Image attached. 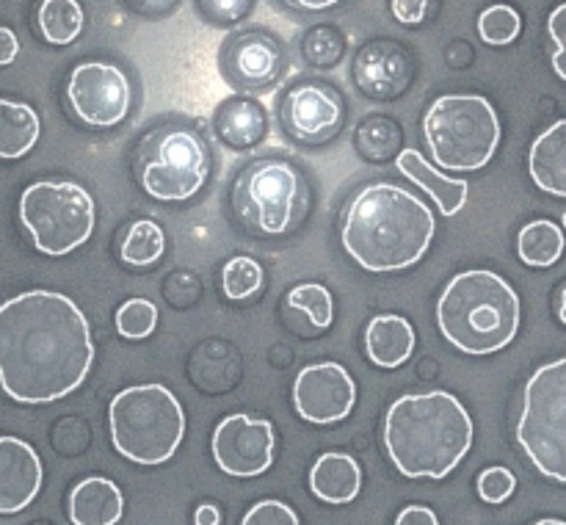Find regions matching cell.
I'll return each instance as SVG.
<instances>
[{"mask_svg":"<svg viewBox=\"0 0 566 525\" xmlns=\"http://www.w3.org/2000/svg\"><path fill=\"white\" fill-rule=\"evenodd\" d=\"M94 348L72 298L31 291L0 304V385L14 401L64 398L86 379Z\"/></svg>","mask_w":566,"mask_h":525,"instance_id":"cell-1","label":"cell"},{"mask_svg":"<svg viewBox=\"0 0 566 525\" xmlns=\"http://www.w3.org/2000/svg\"><path fill=\"white\" fill-rule=\"evenodd\" d=\"M17 53H20V42H17L14 31L0 28V66L11 64V61L17 59Z\"/></svg>","mask_w":566,"mask_h":525,"instance_id":"cell-36","label":"cell"},{"mask_svg":"<svg viewBox=\"0 0 566 525\" xmlns=\"http://www.w3.org/2000/svg\"><path fill=\"white\" fill-rule=\"evenodd\" d=\"M186 431L182 407L164 385H142L111 401V437L122 456L138 464L171 459Z\"/></svg>","mask_w":566,"mask_h":525,"instance_id":"cell-5","label":"cell"},{"mask_svg":"<svg viewBox=\"0 0 566 525\" xmlns=\"http://www.w3.org/2000/svg\"><path fill=\"white\" fill-rule=\"evenodd\" d=\"M531 177L542 191L566 197V119L547 127L531 147Z\"/></svg>","mask_w":566,"mask_h":525,"instance_id":"cell-17","label":"cell"},{"mask_svg":"<svg viewBox=\"0 0 566 525\" xmlns=\"http://www.w3.org/2000/svg\"><path fill=\"white\" fill-rule=\"evenodd\" d=\"M564 252V232L558 230V224H553L551 219L531 221L528 227H523L520 232V258L523 263L536 265V269H545L553 265Z\"/></svg>","mask_w":566,"mask_h":525,"instance_id":"cell-24","label":"cell"},{"mask_svg":"<svg viewBox=\"0 0 566 525\" xmlns=\"http://www.w3.org/2000/svg\"><path fill=\"white\" fill-rule=\"evenodd\" d=\"M514 486H517V481H514V473L506 468H490L481 473L479 479V495L484 497L486 503H503L506 497H512Z\"/></svg>","mask_w":566,"mask_h":525,"instance_id":"cell-31","label":"cell"},{"mask_svg":"<svg viewBox=\"0 0 566 525\" xmlns=\"http://www.w3.org/2000/svg\"><path fill=\"white\" fill-rule=\"evenodd\" d=\"M193 519H197V525H219L221 512L213 503H202V506L197 508V514H193Z\"/></svg>","mask_w":566,"mask_h":525,"instance_id":"cell-37","label":"cell"},{"mask_svg":"<svg viewBox=\"0 0 566 525\" xmlns=\"http://www.w3.org/2000/svg\"><path fill=\"white\" fill-rule=\"evenodd\" d=\"M359 484H363V473L348 453H324L310 473V486L326 503L354 501Z\"/></svg>","mask_w":566,"mask_h":525,"instance_id":"cell-21","label":"cell"},{"mask_svg":"<svg viewBox=\"0 0 566 525\" xmlns=\"http://www.w3.org/2000/svg\"><path fill=\"white\" fill-rule=\"evenodd\" d=\"M396 525H440V519L429 506H407L398 514Z\"/></svg>","mask_w":566,"mask_h":525,"instance_id":"cell-35","label":"cell"},{"mask_svg":"<svg viewBox=\"0 0 566 525\" xmlns=\"http://www.w3.org/2000/svg\"><path fill=\"white\" fill-rule=\"evenodd\" d=\"M42 490V462L28 442L0 437V514L22 512Z\"/></svg>","mask_w":566,"mask_h":525,"instance_id":"cell-14","label":"cell"},{"mask_svg":"<svg viewBox=\"0 0 566 525\" xmlns=\"http://www.w3.org/2000/svg\"><path fill=\"white\" fill-rule=\"evenodd\" d=\"M426 6H429V0H392V14L403 25H415L426 17Z\"/></svg>","mask_w":566,"mask_h":525,"instance_id":"cell-34","label":"cell"},{"mask_svg":"<svg viewBox=\"0 0 566 525\" xmlns=\"http://www.w3.org/2000/svg\"><path fill=\"white\" fill-rule=\"evenodd\" d=\"M155 321H158V309L149 298H130L127 304H122L119 313H116V326L125 337H147L155 329Z\"/></svg>","mask_w":566,"mask_h":525,"instance_id":"cell-30","label":"cell"},{"mask_svg":"<svg viewBox=\"0 0 566 525\" xmlns=\"http://www.w3.org/2000/svg\"><path fill=\"white\" fill-rule=\"evenodd\" d=\"M385 442L407 479H446L473 445V420L451 392H415L390 407Z\"/></svg>","mask_w":566,"mask_h":525,"instance_id":"cell-3","label":"cell"},{"mask_svg":"<svg viewBox=\"0 0 566 525\" xmlns=\"http://www.w3.org/2000/svg\"><path fill=\"white\" fill-rule=\"evenodd\" d=\"M517 440L542 475L566 484V357L531 376Z\"/></svg>","mask_w":566,"mask_h":525,"instance_id":"cell-7","label":"cell"},{"mask_svg":"<svg viewBox=\"0 0 566 525\" xmlns=\"http://www.w3.org/2000/svg\"><path fill=\"white\" fill-rule=\"evenodd\" d=\"M437 321L442 335L462 351H501L520 329V296L492 271H464L442 291Z\"/></svg>","mask_w":566,"mask_h":525,"instance_id":"cell-4","label":"cell"},{"mask_svg":"<svg viewBox=\"0 0 566 525\" xmlns=\"http://www.w3.org/2000/svg\"><path fill=\"white\" fill-rule=\"evenodd\" d=\"M558 315H562V321H564V326H566V287H564V293H562V307H558Z\"/></svg>","mask_w":566,"mask_h":525,"instance_id":"cell-39","label":"cell"},{"mask_svg":"<svg viewBox=\"0 0 566 525\" xmlns=\"http://www.w3.org/2000/svg\"><path fill=\"white\" fill-rule=\"evenodd\" d=\"M125 512V501L114 481L94 479L81 481L70 495V517L75 525H116Z\"/></svg>","mask_w":566,"mask_h":525,"instance_id":"cell-16","label":"cell"},{"mask_svg":"<svg viewBox=\"0 0 566 525\" xmlns=\"http://www.w3.org/2000/svg\"><path fill=\"white\" fill-rule=\"evenodd\" d=\"M296 3H302L304 9H326V6H335L337 0H296Z\"/></svg>","mask_w":566,"mask_h":525,"instance_id":"cell-38","label":"cell"},{"mask_svg":"<svg viewBox=\"0 0 566 525\" xmlns=\"http://www.w3.org/2000/svg\"><path fill=\"white\" fill-rule=\"evenodd\" d=\"M564 224H566V213H564Z\"/></svg>","mask_w":566,"mask_h":525,"instance_id":"cell-41","label":"cell"},{"mask_svg":"<svg viewBox=\"0 0 566 525\" xmlns=\"http://www.w3.org/2000/svg\"><path fill=\"white\" fill-rule=\"evenodd\" d=\"M166 238L155 221L142 219L130 227L125 243H122V260L130 265H153L164 254Z\"/></svg>","mask_w":566,"mask_h":525,"instance_id":"cell-26","label":"cell"},{"mask_svg":"<svg viewBox=\"0 0 566 525\" xmlns=\"http://www.w3.org/2000/svg\"><path fill=\"white\" fill-rule=\"evenodd\" d=\"M235 64L238 77H241V86L247 88H260L265 83L274 81L276 66H280V53L271 42L260 36H243L235 48Z\"/></svg>","mask_w":566,"mask_h":525,"instance_id":"cell-23","label":"cell"},{"mask_svg":"<svg viewBox=\"0 0 566 525\" xmlns=\"http://www.w3.org/2000/svg\"><path fill=\"white\" fill-rule=\"evenodd\" d=\"M293 398H296L298 414L310 423H337L352 412L357 401V387L343 365L321 363L298 374Z\"/></svg>","mask_w":566,"mask_h":525,"instance_id":"cell-13","label":"cell"},{"mask_svg":"<svg viewBox=\"0 0 566 525\" xmlns=\"http://www.w3.org/2000/svg\"><path fill=\"white\" fill-rule=\"evenodd\" d=\"M368 357L379 368H398L415 351V329L401 315H379L365 332Z\"/></svg>","mask_w":566,"mask_h":525,"instance_id":"cell-18","label":"cell"},{"mask_svg":"<svg viewBox=\"0 0 566 525\" xmlns=\"http://www.w3.org/2000/svg\"><path fill=\"white\" fill-rule=\"evenodd\" d=\"M20 219L39 252L59 258L92 235L94 202L75 182H33L20 199Z\"/></svg>","mask_w":566,"mask_h":525,"instance_id":"cell-8","label":"cell"},{"mask_svg":"<svg viewBox=\"0 0 566 525\" xmlns=\"http://www.w3.org/2000/svg\"><path fill=\"white\" fill-rule=\"evenodd\" d=\"M142 182L155 199L177 202L199 191L208 175V153L191 130H164L149 144Z\"/></svg>","mask_w":566,"mask_h":525,"instance_id":"cell-9","label":"cell"},{"mask_svg":"<svg viewBox=\"0 0 566 525\" xmlns=\"http://www.w3.org/2000/svg\"><path fill=\"white\" fill-rule=\"evenodd\" d=\"M536 525H566V523H564V519H539Z\"/></svg>","mask_w":566,"mask_h":525,"instance_id":"cell-40","label":"cell"},{"mask_svg":"<svg viewBox=\"0 0 566 525\" xmlns=\"http://www.w3.org/2000/svg\"><path fill=\"white\" fill-rule=\"evenodd\" d=\"M70 103L75 114L92 127L119 125L130 108V86L119 66L81 64L72 72Z\"/></svg>","mask_w":566,"mask_h":525,"instance_id":"cell-11","label":"cell"},{"mask_svg":"<svg viewBox=\"0 0 566 525\" xmlns=\"http://www.w3.org/2000/svg\"><path fill=\"white\" fill-rule=\"evenodd\" d=\"M241 525H298V517L282 501H263L249 508Z\"/></svg>","mask_w":566,"mask_h":525,"instance_id":"cell-32","label":"cell"},{"mask_svg":"<svg viewBox=\"0 0 566 525\" xmlns=\"http://www.w3.org/2000/svg\"><path fill=\"white\" fill-rule=\"evenodd\" d=\"M287 122L291 130L302 138H321L324 133L335 130L340 122V103L329 88L298 86L287 97Z\"/></svg>","mask_w":566,"mask_h":525,"instance_id":"cell-15","label":"cell"},{"mask_svg":"<svg viewBox=\"0 0 566 525\" xmlns=\"http://www.w3.org/2000/svg\"><path fill=\"white\" fill-rule=\"evenodd\" d=\"M265 111L252 99H230L216 111V130L227 147L249 153L265 136Z\"/></svg>","mask_w":566,"mask_h":525,"instance_id":"cell-20","label":"cell"},{"mask_svg":"<svg viewBox=\"0 0 566 525\" xmlns=\"http://www.w3.org/2000/svg\"><path fill=\"white\" fill-rule=\"evenodd\" d=\"M39 28L53 44H70L83 31V9L77 0H44L39 9Z\"/></svg>","mask_w":566,"mask_h":525,"instance_id":"cell-25","label":"cell"},{"mask_svg":"<svg viewBox=\"0 0 566 525\" xmlns=\"http://www.w3.org/2000/svg\"><path fill=\"white\" fill-rule=\"evenodd\" d=\"M398 169H401L409 180H415L418 186L426 188V193L434 199L442 216L459 213V210L464 208V202H468V182L453 180V177L434 171L426 164L423 155L415 153V149H403V153L398 155Z\"/></svg>","mask_w":566,"mask_h":525,"instance_id":"cell-19","label":"cell"},{"mask_svg":"<svg viewBox=\"0 0 566 525\" xmlns=\"http://www.w3.org/2000/svg\"><path fill=\"white\" fill-rule=\"evenodd\" d=\"M221 280H224L227 296L241 302V298H249L252 293L260 291V285H263V269H260L258 260L252 258H232L230 263L224 265Z\"/></svg>","mask_w":566,"mask_h":525,"instance_id":"cell-27","label":"cell"},{"mask_svg":"<svg viewBox=\"0 0 566 525\" xmlns=\"http://www.w3.org/2000/svg\"><path fill=\"white\" fill-rule=\"evenodd\" d=\"M39 116L31 105L0 99V158H20L39 141Z\"/></svg>","mask_w":566,"mask_h":525,"instance_id":"cell-22","label":"cell"},{"mask_svg":"<svg viewBox=\"0 0 566 525\" xmlns=\"http://www.w3.org/2000/svg\"><path fill=\"white\" fill-rule=\"evenodd\" d=\"M235 202L241 204V213L258 230L280 235L287 230L293 210H296L298 175L293 171V166L280 164V160L252 166L247 177L238 182Z\"/></svg>","mask_w":566,"mask_h":525,"instance_id":"cell-10","label":"cell"},{"mask_svg":"<svg viewBox=\"0 0 566 525\" xmlns=\"http://www.w3.org/2000/svg\"><path fill=\"white\" fill-rule=\"evenodd\" d=\"M547 31H551V39L556 42V55H553V70H556L558 77L566 81V3L558 6L556 11L547 20Z\"/></svg>","mask_w":566,"mask_h":525,"instance_id":"cell-33","label":"cell"},{"mask_svg":"<svg viewBox=\"0 0 566 525\" xmlns=\"http://www.w3.org/2000/svg\"><path fill=\"white\" fill-rule=\"evenodd\" d=\"M287 304L293 309H302L313 326H329L332 324V293L326 291L324 285H315V282H307V285L293 287L291 296H287Z\"/></svg>","mask_w":566,"mask_h":525,"instance_id":"cell-29","label":"cell"},{"mask_svg":"<svg viewBox=\"0 0 566 525\" xmlns=\"http://www.w3.org/2000/svg\"><path fill=\"white\" fill-rule=\"evenodd\" d=\"M434 230V216L415 193L376 182L348 208L343 246L363 269L396 271L423 258Z\"/></svg>","mask_w":566,"mask_h":525,"instance_id":"cell-2","label":"cell"},{"mask_svg":"<svg viewBox=\"0 0 566 525\" xmlns=\"http://www.w3.org/2000/svg\"><path fill=\"white\" fill-rule=\"evenodd\" d=\"M520 28H523V20L512 6H492L479 20V33L486 44L514 42L520 36Z\"/></svg>","mask_w":566,"mask_h":525,"instance_id":"cell-28","label":"cell"},{"mask_svg":"<svg viewBox=\"0 0 566 525\" xmlns=\"http://www.w3.org/2000/svg\"><path fill=\"white\" fill-rule=\"evenodd\" d=\"M213 456L224 473L252 479L265 473L274 459V429L269 420L230 414L216 426Z\"/></svg>","mask_w":566,"mask_h":525,"instance_id":"cell-12","label":"cell"},{"mask_svg":"<svg viewBox=\"0 0 566 525\" xmlns=\"http://www.w3.org/2000/svg\"><path fill=\"white\" fill-rule=\"evenodd\" d=\"M426 141L437 164L451 171H473L490 164L501 144L495 108L475 94H448L429 108Z\"/></svg>","mask_w":566,"mask_h":525,"instance_id":"cell-6","label":"cell"}]
</instances>
